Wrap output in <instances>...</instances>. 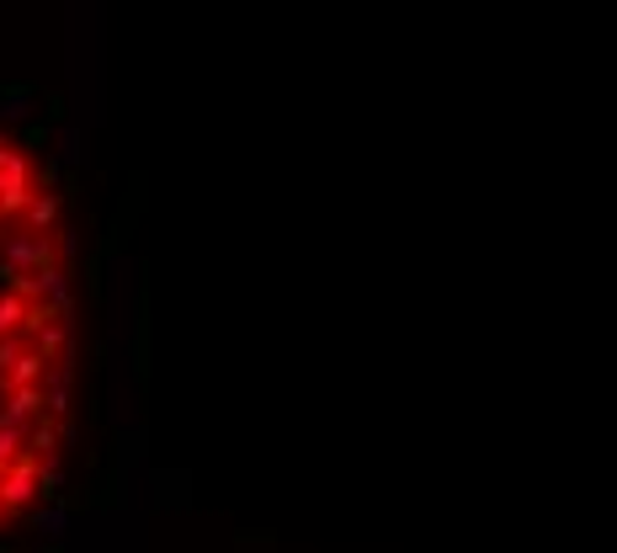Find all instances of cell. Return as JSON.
Here are the masks:
<instances>
[{"label": "cell", "instance_id": "6da1fadb", "mask_svg": "<svg viewBox=\"0 0 617 553\" xmlns=\"http://www.w3.org/2000/svg\"><path fill=\"white\" fill-rule=\"evenodd\" d=\"M86 267L59 133L0 101V543L54 511L80 442Z\"/></svg>", "mask_w": 617, "mask_h": 553}]
</instances>
